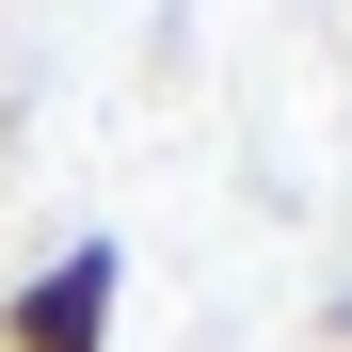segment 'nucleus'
<instances>
[{"label":"nucleus","mask_w":352,"mask_h":352,"mask_svg":"<svg viewBox=\"0 0 352 352\" xmlns=\"http://www.w3.org/2000/svg\"><path fill=\"white\" fill-rule=\"evenodd\" d=\"M112 320H129V256L112 241H65L48 272L0 288V352H112Z\"/></svg>","instance_id":"f257e3e1"}]
</instances>
